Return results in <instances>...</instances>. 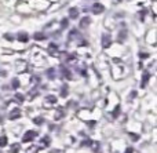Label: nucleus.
<instances>
[{"instance_id":"f257e3e1","label":"nucleus","mask_w":157,"mask_h":153,"mask_svg":"<svg viewBox=\"0 0 157 153\" xmlns=\"http://www.w3.org/2000/svg\"><path fill=\"white\" fill-rule=\"evenodd\" d=\"M36 131H32V130H29V131L25 132V135L22 137V142H30V141H33L36 138Z\"/></svg>"},{"instance_id":"f03ea898","label":"nucleus","mask_w":157,"mask_h":153,"mask_svg":"<svg viewBox=\"0 0 157 153\" xmlns=\"http://www.w3.org/2000/svg\"><path fill=\"white\" fill-rule=\"evenodd\" d=\"M110 41H112L110 36H109V35H102L101 43H102V47H103V48H109V47H110Z\"/></svg>"},{"instance_id":"7ed1b4c3","label":"nucleus","mask_w":157,"mask_h":153,"mask_svg":"<svg viewBox=\"0 0 157 153\" xmlns=\"http://www.w3.org/2000/svg\"><path fill=\"white\" fill-rule=\"evenodd\" d=\"M103 10H105V8H103V6L101 4V3H95V4L91 7V11L94 14H102Z\"/></svg>"},{"instance_id":"20e7f679","label":"nucleus","mask_w":157,"mask_h":153,"mask_svg":"<svg viewBox=\"0 0 157 153\" xmlns=\"http://www.w3.org/2000/svg\"><path fill=\"white\" fill-rule=\"evenodd\" d=\"M8 117H10L11 120L21 117V110H19V109H14V110H11V112H10V116H8Z\"/></svg>"},{"instance_id":"39448f33","label":"nucleus","mask_w":157,"mask_h":153,"mask_svg":"<svg viewBox=\"0 0 157 153\" xmlns=\"http://www.w3.org/2000/svg\"><path fill=\"white\" fill-rule=\"evenodd\" d=\"M90 22H91V19H90L88 17H84L83 19H80V26H81V28H87Z\"/></svg>"},{"instance_id":"423d86ee","label":"nucleus","mask_w":157,"mask_h":153,"mask_svg":"<svg viewBox=\"0 0 157 153\" xmlns=\"http://www.w3.org/2000/svg\"><path fill=\"white\" fill-rule=\"evenodd\" d=\"M69 15H71V18H77L78 17V10L77 8H71V10H69Z\"/></svg>"},{"instance_id":"0eeeda50","label":"nucleus","mask_w":157,"mask_h":153,"mask_svg":"<svg viewBox=\"0 0 157 153\" xmlns=\"http://www.w3.org/2000/svg\"><path fill=\"white\" fill-rule=\"evenodd\" d=\"M28 39H29V37H28L26 33H19V35H18V40L22 41V43H26Z\"/></svg>"},{"instance_id":"6e6552de","label":"nucleus","mask_w":157,"mask_h":153,"mask_svg":"<svg viewBox=\"0 0 157 153\" xmlns=\"http://www.w3.org/2000/svg\"><path fill=\"white\" fill-rule=\"evenodd\" d=\"M46 102H48V104H55V102H57V97L48 95V97L46 98Z\"/></svg>"},{"instance_id":"1a4fd4ad","label":"nucleus","mask_w":157,"mask_h":153,"mask_svg":"<svg viewBox=\"0 0 157 153\" xmlns=\"http://www.w3.org/2000/svg\"><path fill=\"white\" fill-rule=\"evenodd\" d=\"M33 37H35V40H43V39H46V36H44V33H35V36H33Z\"/></svg>"},{"instance_id":"9d476101","label":"nucleus","mask_w":157,"mask_h":153,"mask_svg":"<svg viewBox=\"0 0 157 153\" xmlns=\"http://www.w3.org/2000/svg\"><path fill=\"white\" fill-rule=\"evenodd\" d=\"M147 79H149V73H144V77H142V87H145L147 83Z\"/></svg>"},{"instance_id":"9b49d317","label":"nucleus","mask_w":157,"mask_h":153,"mask_svg":"<svg viewBox=\"0 0 157 153\" xmlns=\"http://www.w3.org/2000/svg\"><path fill=\"white\" fill-rule=\"evenodd\" d=\"M6 145H7V137L3 135V137H0V146H6Z\"/></svg>"},{"instance_id":"f8f14e48","label":"nucleus","mask_w":157,"mask_h":153,"mask_svg":"<svg viewBox=\"0 0 157 153\" xmlns=\"http://www.w3.org/2000/svg\"><path fill=\"white\" fill-rule=\"evenodd\" d=\"M61 95H62V97H66V95H68V86H66V84L62 86V93H61Z\"/></svg>"},{"instance_id":"ddd939ff","label":"nucleus","mask_w":157,"mask_h":153,"mask_svg":"<svg viewBox=\"0 0 157 153\" xmlns=\"http://www.w3.org/2000/svg\"><path fill=\"white\" fill-rule=\"evenodd\" d=\"M18 151H19V145H18V143L13 145V149H11V152H13V153H18Z\"/></svg>"},{"instance_id":"4468645a","label":"nucleus","mask_w":157,"mask_h":153,"mask_svg":"<svg viewBox=\"0 0 157 153\" xmlns=\"http://www.w3.org/2000/svg\"><path fill=\"white\" fill-rule=\"evenodd\" d=\"M119 113H120V106H116V109H114V112L112 113V115H113V117H117Z\"/></svg>"},{"instance_id":"2eb2a0df","label":"nucleus","mask_w":157,"mask_h":153,"mask_svg":"<svg viewBox=\"0 0 157 153\" xmlns=\"http://www.w3.org/2000/svg\"><path fill=\"white\" fill-rule=\"evenodd\" d=\"M130 137H131V140H132V141H138L139 140V135L138 134H132V132H131Z\"/></svg>"},{"instance_id":"dca6fc26","label":"nucleus","mask_w":157,"mask_h":153,"mask_svg":"<svg viewBox=\"0 0 157 153\" xmlns=\"http://www.w3.org/2000/svg\"><path fill=\"white\" fill-rule=\"evenodd\" d=\"M13 87H14V88H18V87H19L18 79H14V80H13Z\"/></svg>"},{"instance_id":"f3484780","label":"nucleus","mask_w":157,"mask_h":153,"mask_svg":"<svg viewBox=\"0 0 157 153\" xmlns=\"http://www.w3.org/2000/svg\"><path fill=\"white\" fill-rule=\"evenodd\" d=\"M47 75H48L50 79H54V69H50V71L47 72Z\"/></svg>"},{"instance_id":"a211bd4d","label":"nucleus","mask_w":157,"mask_h":153,"mask_svg":"<svg viewBox=\"0 0 157 153\" xmlns=\"http://www.w3.org/2000/svg\"><path fill=\"white\" fill-rule=\"evenodd\" d=\"M88 145H90V146L92 145V141H90V140H88V141H84V142L81 143V146H88Z\"/></svg>"},{"instance_id":"6ab92c4d","label":"nucleus","mask_w":157,"mask_h":153,"mask_svg":"<svg viewBox=\"0 0 157 153\" xmlns=\"http://www.w3.org/2000/svg\"><path fill=\"white\" fill-rule=\"evenodd\" d=\"M55 50H57V46H55L54 43H52V44H50V52H54Z\"/></svg>"},{"instance_id":"aec40b11","label":"nucleus","mask_w":157,"mask_h":153,"mask_svg":"<svg viewBox=\"0 0 157 153\" xmlns=\"http://www.w3.org/2000/svg\"><path fill=\"white\" fill-rule=\"evenodd\" d=\"M35 123H36V124H41V123H43V117H37V119H35Z\"/></svg>"},{"instance_id":"412c9836","label":"nucleus","mask_w":157,"mask_h":153,"mask_svg":"<svg viewBox=\"0 0 157 153\" xmlns=\"http://www.w3.org/2000/svg\"><path fill=\"white\" fill-rule=\"evenodd\" d=\"M63 116V113H62V110H59V112H57V115H55V117L57 119H61Z\"/></svg>"},{"instance_id":"4be33fe9","label":"nucleus","mask_w":157,"mask_h":153,"mask_svg":"<svg viewBox=\"0 0 157 153\" xmlns=\"http://www.w3.org/2000/svg\"><path fill=\"white\" fill-rule=\"evenodd\" d=\"M15 98L19 101V104H21V102L24 101V98H22V95H19V94H17V95H15Z\"/></svg>"},{"instance_id":"5701e85b","label":"nucleus","mask_w":157,"mask_h":153,"mask_svg":"<svg viewBox=\"0 0 157 153\" xmlns=\"http://www.w3.org/2000/svg\"><path fill=\"white\" fill-rule=\"evenodd\" d=\"M92 145H94V151L98 152V142H92Z\"/></svg>"},{"instance_id":"b1692460","label":"nucleus","mask_w":157,"mask_h":153,"mask_svg":"<svg viewBox=\"0 0 157 153\" xmlns=\"http://www.w3.org/2000/svg\"><path fill=\"white\" fill-rule=\"evenodd\" d=\"M66 24H68V19H63V21H62V28H66V26H68Z\"/></svg>"},{"instance_id":"393cba45","label":"nucleus","mask_w":157,"mask_h":153,"mask_svg":"<svg viewBox=\"0 0 157 153\" xmlns=\"http://www.w3.org/2000/svg\"><path fill=\"white\" fill-rule=\"evenodd\" d=\"M43 142L48 145V143H50V138H48V137H46V138H44V140H43Z\"/></svg>"},{"instance_id":"a878e982","label":"nucleus","mask_w":157,"mask_h":153,"mask_svg":"<svg viewBox=\"0 0 157 153\" xmlns=\"http://www.w3.org/2000/svg\"><path fill=\"white\" fill-rule=\"evenodd\" d=\"M124 153H134V151H132V148H127V151H125Z\"/></svg>"},{"instance_id":"bb28decb","label":"nucleus","mask_w":157,"mask_h":153,"mask_svg":"<svg viewBox=\"0 0 157 153\" xmlns=\"http://www.w3.org/2000/svg\"><path fill=\"white\" fill-rule=\"evenodd\" d=\"M88 126H90V127H94V126H95V121H90Z\"/></svg>"},{"instance_id":"cd10ccee","label":"nucleus","mask_w":157,"mask_h":153,"mask_svg":"<svg viewBox=\"0 0 157 153\" xmlns=\"http://www.w3.org/2000/svg\"><path fill=\"white\" fill-rule=\"evenodd\" d=\"M0 121H2V116H0Z\"/></svg>"}]
</instances>
